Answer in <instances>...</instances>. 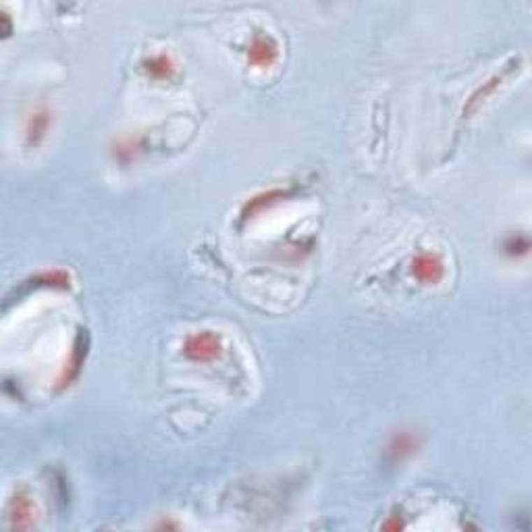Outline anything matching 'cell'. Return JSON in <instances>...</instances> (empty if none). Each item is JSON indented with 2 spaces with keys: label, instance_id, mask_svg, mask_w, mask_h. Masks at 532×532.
<instances>
[{
  "label": "cell",
  "instance_id": "6da1fadb",
  "mask_svg": "<svg viewBox=\"0 0 532 532\" xmlns=\"http://www.w3.org/2000/svg\"><path fill=\"white\" fill-rule=\"evenodd\" d=\"M219 354V343L213 335H196L187 341V356L194 360H208Z\"/></svg>",
  "mask_w": 532,
  "mask_h": 532
},
{
  "label": "cell",
  "instance_id": "7a4b0ae2",
  "mask_svg": "<svg viewBox=\"0 0 532 532\" xmlns=\"http://www.w3.org/2000/svg\"><path fill=\"white\" fill-rule=\"evenodd\" d=\"M414 273L424 279V281H437L443 273V266L439 260H435L433 256H420L416 262H414Z\"/></svg>",
  "mask_w": 532,
  "mask_h": 532
}]
</instances>
